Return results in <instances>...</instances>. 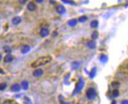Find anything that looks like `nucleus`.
Instances as JSON below:
<instances>
[{
    "label": "nucleus",
    "mask_w": 128,
    "mask_h": 104,
    "mask_svg": "<svg viewBox=\"0 0 128 104\" xmlns=\"http://www.w3.org/2000/svg\"><path fill=\"white\" fill-rule=\"evenodd\" d=\"M28 85H29V84H28V81H23L21 82V86L23 90H27L28 89Z\"/></svg>",
    "instance_id": "nucleus-17"
},
{
    "label": "nucleus",
    "mask_w": 128,
    "mask_h": 104,
    "mask_svg": "<svg viewBox=\"0 0 128 104\" xmlns=\"http://www.w3.org/2000/svg\"><path fill=\"white\" fill-rule=\"evenodd\" d=\"M120 104H128V100H124L120 102Z\"/></svg>",
    "instance_id": "nucleus-27"
},
{
    "label": "nucleus",
    "mask_w": 128,
    "mask_h": 104,
    "mask_svg": "<svg viewBox=\"0 0 128 104\" xmlns=\"http://www.w3.org/2000/svg\"><path fill=\"white\" fill-rule=\"evenodd\" d=\"M31 50V48L29 47V46L27 45V44H25V45H24L22 46V49H21V53L22 54H26V53H28Z\"/></svg>",
    "instance_id": "nucleus-13"
},
{
    "label": "nucleus",
    "mask_w": 128,
    "mask_h": 104,
    "mask_svg": "<svg viewBox=\"0 0 128 104\" xmlns=\"http://www.w3.org/2000/svg\"><path fill=\"white\" fill-rule=\"evenodd\" d=\"M97 73V68L96 67H94L91 69L90 71L89 72V78L91 79H93L96 76V74Z\"/></svg>",
    "instance_id": "nucleus-12"
},
{
    "label": "nucleus",
    "mask_w": 128,
    "mask_h": 104,
    "mask_svg": "<svg viewBox=\"0 0 128 104\" xmlns=\"http://www.w3.org/2000/svg\"><path fill=\"white\" fill-rule=\"evenodd\" d=\"M7 84L5 83V82H2L1 84L0 85V89H1V91H4V90H5V88H7Z\"/></svg>",
    "instance_id": "nucleus-23"
},
{
    "label": "nucleus",
    "mask_w": 128,
    "mask_h": 104,
    "mask_svg": "<svg viewBox=\"0 0 128 104\" xmlns=\"http://www.w3.org/2000/svg\"><path fill=\"white\" fill-rule=\"evenodd\" d=\"M51 60L52 57L50 56H45L40 57L32 63L31 67L33 68L38 67L49 63Z\"/></svg>",
    "instance_id": "nucleus-1"
},
{
    "label": "nucleus",
    "mask_w": 128,
    "mask_h": 104,
    "mask_svg": "<svg viewBox=\"0 0 128 104\" xmlns=\"http://www.w3.org/2000/svg\"><path fill=\"white\" fill-rule=\"evenodd\" d=\"M39 34H40L41 37L45 38V37H47L49 35V31L47 28H43L41 29L40 32H39Z\"/></svg>",
    "instance_id": "nucleus-5"
},
{
    "label": "nucleus",
    "mask_w": 128,
    "mask_h": 104,
    "mask_svg": "<svg viewBox=\"0 0 128 104\" xmlns=\"http://www.w3.org/2000/svg\"><path fill=\"white\" fill-rule=\"evenodd\" d=\"M84 81L83 80V78L82 77H81L78 80V82H77L76 84V87H75V89L74 90V92L72 94V96H74L75 94H77L78 93H79L83 89L84 86Z\"/></svg>",
    "instance_id": "nucleus-2"
},
{
    "label": "nucleus",
    "mask_w": 128,
    "mask_h": 104,
    "mask_svg": "<svg viewBox=\"0 0 128 104\" xmlns=\"http://www.w3.org/2000/svg\"><path fill=\"white\" fill-rule=\"evenodd\" d=\"M78 23V21L76 19H72L68 21V25L71 27L75 26Z\"/></svg>",
    "instance_id": "nucleus-15"
},
{
    "label": "nucleus",
    "mask_w": 128,
    "mask_h": 104,
    "mask_svg": "<svg viewBox=\"0 0 128 104\" xmlns=\"http://www.w3.org/2000/svg\"><path fill=\"white\" fill-rule=\"evenodd\" d=\"M49 2H50V4H56L55 1H49Z\"/></svg>",
    "instance_id": "nucleus-31"
},
{
    "label": "nucleus",
    "mask_w": 128,
    "mask_h": 104,
    "mask_svg": "<svg viewBox=\"0 0 128 104\" xmlns=\"http://www.w3.org/2000/svg\"><path fill=\"white\" fill-rule=\"evenodd\" d=\"M3 50L5 53H7V54H10V53H11V52H12L11 49L9 48V46H4L3 47Z\"/></svg>",
    "instance_id": "nucleus-19"
},
{
    "label": "nucleus",
    "mask_w": 128,
    "mask_h": 104,
    "mask_svg": "<svg viewBox=\"0 0 128 104\" xmlns=\"http://www.w3.org/2000/svg\"><path fill=\"white\" fill-rule=\"evenodd\" d=\"M36 8H37V5L33 2H29L27 5V9L31 12L35 10Z\"/></svg>",
    "instance_id": "nucleus-8"
},
{
    "label": "nucleus",
    "mask_w": 128,
    "mask_h": 104,
    "mask_svg": "<svg viewBox=\"0 0 128 104\" xmlns=\"http://www.w3.org/2000/svg\"><path fill=\"white\" fill-rule=\"evenodd\" d=\"M119 95V90H117V89H115V90H113L112 91V96L114 98H116L118 97Z\"/></svg>",
    "instance_id": "nucleus-22"
},
{
    "label": "nucleus",
    "mask_w": 128,
    "mask_h": 104,
    "mask_svg": "<svg viewBox=\"0 0 128 104\" xmlns=\"http://www.w3.org/2000/svg\"><path fill=\"white\" fill-rule=\"evenodd\" d=\"M98 36H99V33H98V31H96V30H95V31L93 32L91 35V38L92 39H94V40L96 39L97 38H98Z\"/></svg>",
    "instance_id": "nucleus-21"
},
{
    "label": "nucleus",
    "mask_w": 128,
    "mask_h": 104,
    "mask_svg": "<svg viewBox=\"0 0 128 104\" xmlns=\"http://www.w3.org/2000/svg\"><path fill=\"white\" fill-rule=\"evenodd\" d=\"M111 104H117V102H116V100H112Z\"/></svg>",
    "instance_id": "nucleus-29"
},
{
    "label": "nucleus",
    "mask_w": 128,
    "mask_h": 104,
    "mask_svg": "<svg viewBox=\"0 0 128 104\" xmlns=\"http://www.w3.org/2000/svg\"><path fill=\"white\" fill-rule=\"evenodd\" d=\"M43 70L42 69H37L33 71L32 74H33V77H39L41 75H43Z\"/></svg>",
    "instance_id": "nucleus-6"
},
{
    "label": "nucleus",
    "mask_w": 128,
    "mask_h": 104,
    "mask_svg": "<svg viewBox=\"0 0 128 104\" xmlns=\"http://www.w3.org/2000/svg\"><path fill=\"white\" fill-rule=\"evenodd\" d=\"M62 2H64L65 4H71V5H75V3H74V1H65V0H62Z\"/></svg>",
    "instance_id": "nucleus-26"
},
{
    "label": "nucleus",
    "mask_w": 128,
    "mask_h": 104,
    "mask_svg": "<svg viewBox=\"0 0 128 104\" xmlns=\"http://www.w3.org/2000/svg\"><path fill=\"white\" fill-rule=\"evenodd\" d=\"M1 74H5V73L4 72L3 70H2V69H1Z\"/></svg>",
    "instance_id": "nucleus-32"
},
{
    "label": "nucleus",
    "mask_w": 128,
    "mask_h": 104,
    "mask_svg": "<svg viewBox=\"0 0 128 104\" xmlns=\"http://www.w3.org/2000/svg\"><path fill=\"white\" fill-rule=\"evenodd\" d=\"M21 21H22L21 18L18 17V16H17V17H15L12 18V24H14V25H17L19 24V23H21Z\"/></svg>",
    "instance_id": "nucleus-11"
},
{
    "label": "nucleus",
    "mask_w": 128,
    "mask_h": 104,
    "mask_svg": "<svg viewBox=\"0 0 128 104\" xmlns=\"http://www.w3.org/2000/svg\"><path fill=\"white\" fill-rule=\"evenodd\" d=\"M56 11L59 14L63 15L66 12V9L64 5L61 4H58L56 7Z\"/></svg>",
    "instance_id": "nucleus-4"
},
{
    "label": "nucleus",
    "mask_w": 128,
    "mask_h": 104,
    "mask_svg": "<svg viewBox=\"0 0 128 104\" xmlns=\"http://www.w3.org/2000/svg\"></svg>",
    "instance_id": "nucleus-36"
},
{
    "label": "nucleus",
    "mask_w": 128,
    "mask_h": 104,
    "mask_svg": "<svg viewBox=\"0 0 128 104\" xmlns=\"http://www.w3.org/2000/svg\"><path fill=\"white\" fill-rule=\"evenodd\" d=\"M0 56H1V58H0V60H1V59H2V54H1V55H0Z\"/></svg>",
    "instance_id": "nucleus-35"
},
{
    "label": "nucleus",
    "mask_w": 128,
    "mask_h": 104,
    "mask_svg": "<svg viewBox=\"0 0 128 104\" xmlns=\"http://www.w3.org/2000/svg\"><path fill=\"white\" fill-rule=\"evenodd\" d=\"M96 91L94 88H89L86 91V96L87 98L90 100L95 99L96 98Z\"/></svg>",
    "instance_id": "nucleus-3"
},
{
    "label": "nucleus",
    "mask_w": 128,
    "mask_h": 104,
    "mask_svg": "<svg viewBox=\"0 0 128 104\" xmlns=\"http://www.w3.org/2000/svg\"><path fill=\"white\" fill-rule=\"evenodd\" d=\"M26 2H27V1H19V3L22 4H24Z\"/></svg>",
    "instance_id": "nucleus-30"
},
{
    "label": "nucleus",
    "mask_w": 128,
    "mask_h": 104,
    "mask_svg": "<svg viewBox=\"0 0 128 104\" xmlns=\"http://www.w3.org/2000/svg\"><path fill=\"white\" fill-rule=\"evenodd\" d=\"M62 104H69V103H68V102H64V103H62Z\"/></svg>",
    "instance_id": "nucleus-34"
},
{
    "label": "nucleus",
    "mask_w": 128,
    "mask_h": 104,
    "mask_svg": "<svg viewBox=\"0 0 128 104\" xmlns=\"http://www.w3.org/2000/svg\"><path fill=\"white\" fill-rule=\"evenodd\" d=\"M86 45L89 49H95L96 48V43L94 40H89L86 43Z\"/></svg>",
    "instance_id": "nucleus-9"
},
{
    "label": "nucleus",
    "mask_w": 128,
    "mask_h": 104,
    "mask_svg": "<svg viewBox=\"0 0 128 104\" xmlns=\"http://www.w3.org/2000/svg\"><path fill=\"white\" fill-rule=\"evenodd\" d=\"M80 66V63L78 61H74L71 64V68L72 70H76Z\"/></svg>",
    "instance_id": "nucleus-16"
},
{
    "label": "nucleus",
    "mask_w": 128,
    "mask_h": 104,
    "mask_svg": "<svg viewBox=\"0 0 128 104\" xmlns=\"http://www.w3.org/2000/svg\"><path fill=\"white\" fill-rule=\"evenodd\" d=\"M87 20H88V17H87V16L86 15L81 16V17H79V19H78V21H79V22H81V23L85 22Z\"/></svg>",
    "instance_id": "nucleus-20"
},
{
    "label": "nucleus",
    "mask_w": 128,
    "mask_h": 104,
    "mask_svg": "<svg viewBox=\"0 0 128 104\" xmlns=\"http://www.w3.org/2000/svg\"><path fill=\"white\" fill-rule=\"evenodd\" d=\"M98 25H99V22H98V20H94L91 21L90 23V26L93 28H97L98 26Z\"/></svg>",
    "instance_id": "nucleus-18"
},
{
    "label": "nucleus",
    "mask_w": 128,
    "mask_h": 104,
    "mask_svg": "<svg viewBox=\"0 0 128 104\" xmlns=\"http://www.w3.org/2000/svg\"><path fill=\"white\" fill-rule=\"evenodd\" d=\"M58 36V32H57V31H55V30L53 31L52 32V36L56 37V36Z\"/></svg>",
    "instance_id": "nucleus-28"
},
{
    "label": "nucleus",
    "mask_w": 128,
    "mask_h": 104,
    "mask_svg": "<svg viewBox=\"0 0 128 104\" xmlns=\"http://www.w3.org/2000/svg\"><path fill=\"white\" fill-rule=\"evenodd\" d=\"M36 2H39V3H40V2H43V1H41H41H38V0H37V1H36Z\"/></svg>",
    "instance_id": "nucleus-33"
},
{
    "label": "nucleus",
    "mask_w": 128,
    "mask_h": 104,
    "mask_svg": "<svg viewBox=\"0 0 128 104\" xmlns=\"http://www.w3.org/2000/svg\"><path fill=\"white\" fill-rule=\"evenodd\" d=\"M21 89V87L19 85V84L16 83L12 85V86L11 87V90L12 91V92H19V91Z\"/></svg>",
    "instance_id": "nucleus-7"
},
{
    "label": "nucleus",
    "mask_w": 128,
    "mask_h": 104,
    "mask_svg": "<svg viewBox=\"0 0 128 104\" xmlns=\"http://www.w3.org/2000/svg\"><path fill=\"white\" fill-rule=\"evenodd\" d=\"M24 104H31L30 100L28 98L25 97L24 98Z\"/></svg>",
    "instance_id": "nucleus-25"
},
{
    "label": "nucleus",
    "mask_w": 128,
    "mask_h": 104,
    "mask_svg": "<svg viewBox=\"0 0 128 104\" xmlns=\"http://www.w3.org/2000/svg\"><path fill=\"white\" fill-rule=\"evenodd\" d=\"M14 60V57L11 55V54H7L4 56V61L6 63H10L11 61H12V60Z\"/></svg>",
    "instance_id": "nucleus-10"
},
{
    "label": "nucleus",
    "mask_w": 128,
    "mask_h": 104,
    "mask_svg": "<svg viewBox=\"0 0 128 104\" xmlns=\"http://www.w3.org/2000/svg\"><path fill=\"white\" fill-rule=\"evenodd\" d=\"M100 62L102 63H106L108 61V57L105 54H102L99 57Z\"/></svg>",
    "instance_id": "nucleus-14"
},
{
    "label": "nucleus",
    "mask_w": 128,
    "mask_h": 104,
    "mask_svg": "<svg viewBox=\"0 0 128 104\" xmlns=\"http://www.w3.org/2000/svg\"><path fill=\"white\" fill-rule=\"evenodd\" d=\"M111 85L113 87H119L120 85V83L118 81H113L111 83Z\"/></svg>",
    "instance_id": "nucleus-24"
}]
</instances>
